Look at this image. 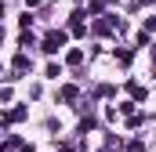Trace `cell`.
Here are the masks:
<instances>
[{"mask_svg": "<svg viewBox=\"0 0 156 152\" xmlns=\"http://www.w3.org/2000/svg\"><path fill=\"white\" fill-rule=\"evenodd\" d=\"M62 43H66V33H47V40H44V51H51V54H55Z\"/></svg>", "mask_w": 156, "mask_h": 152, "instance_id": "1", "label": "cell"}, {"mask_svg": "<svg viewBox=\"0 0 156 152\" xmlns=\"http://www.w3.org/2000/svg\"><path fill=\"white\" fill-rule=\"evenodd\" d=\"M26 69H29V58L18 54V58H15V73H26Z\"/></svg>", "mask_w": 156, "mask_h": 152, "instance_id": "2", "label": "cell"}]
</instances>
